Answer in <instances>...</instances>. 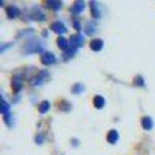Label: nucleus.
<instances>
[{"instance_id":"4468645a","label":"nucleus","mask_w":155,"mask_h":155,"mask_svg":"<svg viewBox=\"0 0 155 155\" xmlns=\"http://www.w3.org/2000/svg\"><path fill=\"white\" fill-rule=\"evenodd\" d=\"M93 102H95V107L96 109H102V107H104V104H106V101H104V98H102V96H95Z\"/></svg>"},{"instance_id":"aec40b11","label":"nucleus","mask_w":155,"mask_h":155,"mask_svg":"<svg viewBox=\"0 0 155 155\" xmlns=\"http://www.w3.org/2000/svg\"><path fill=\"white\" fill-rule=\"evenodd\" d=\"M73 92L78 93V95L82 93V92H84V85H82V84H76V85H73Z\"/></svg>"},{"instance_id":"a211bd4d","label":"nucleus","mask_w":155,"mask_h":155,"mask_svg":"<svg viewBox=\"0 0 155 155\" xmlns=\"http://www.w3.org/2000/svg\"><path fill=\"white\" fill-rule=\"evenodd\" d=\"M90 5H92V12H93V17H99V11H98V3L96 2H90Z\"/></svg>"},{"instance_id":"20e7f679","label":"nucleus","mask_w":155,"mask_h":155,"mask_svg":"<svg viewBox=\"0 0 155 155\" xmlns=\"http://www.w3.org/2000/svg\"><path fill=\"white\" fill-rule=\"evenodd\" d=\"M41 61H42L44 65H51V64L56 62V58H54L53 53H44L42 58H41Z\"/></svg>"},{"instance_id":"f8f14e48","label":"nucleus","mask_w":155,"mask_h":155,"mask_svg":"<svg viewBox=\"0 0 155 155\" xmlns=\"http://www.w3.org/2000/svg\"><path fill=\"white\" fill-rule=\"evenodd\" d=\"M22 85H23V82H22V79L19 76H16L14 79H12V88L16 90V92H19V90L22 88Z\"/></svg>"},{"instance_id":"4be33fe9","label":"nucleus","mask_w":155,"mask_h":155,"mask_svg":"<svg viewBox=\"0 0 155 155\" xmlns=\"http://www.w3.org/2000/svg\"><path fill=\"white\" fill-rule=\"evenodd\" d=\"M135 84H138V85H144V81H143V78H141V76L135 78Z\"/></svg>"},{"instance_id":"f03ea898","label":"nucleus","mask_w":155,"mask_h":155,"mask_svg":"<svg viewBox=\"0 0 155 155\" xmlns=\"http://www.w3.org/2000/svg\"><path fill=\"white\" fill-rule=\"evenodd\" d=\"M50 78V73L47 71V70H44V71H41L36 78H34V81H33V85H42L47 79Z\"/></svg>"},{"instance_id":"2eb2a0df","label":"nucleus","mask_w":155,"mask_h":155,"mask_svg":"<svg viewBox=\"0 0 155 155\" xmlns=\"http://www.w3.org/2000/svg\"><path fill=\"white\" fill-rule=\"evenodd\" d=\"M141 124H143V127L146 129V130H150L152 126H153V123H152V120L149 118V116H144L143 121H141Z\"/></svg>"},{"instance_id":"9b49d317","label":"nucleus","mask_w":155,"mask_h":155,"mask_svg":"<svg viewBox=\"0 0 155 155\" xmlns=\"http://www.w3.org/2000/svg\"><path fill=\"white\" fill-rule=\"evenodd\" d=\"M118 132H116V130H110L109 132V135H107V141H109V143H116V141H118Z\"/></svg>"},{"instance_id":"ddd939ff","label":"nucleus","mask_w":155,"mask_h":155,"mask_svg":"<svg viewBox=\"0 0 155 155\" xmlns=\"http://www.w3.org/2000/svg\"><path fill=\"white\" fill-rule=\"evenodd\" d=\"M85 33L87 34H95L96 33V23L95 22H90V23H87V27H85Z\"/></svg>"},{"instance_id":"412c9836","label":"nucleus","mask_w":155,"mask_h":155,"mask_svg":"<svg viewBox=\"0 0 155 155\" xmlns=\"http://www.w3.org/2000/svg\"><path fill=\"white\" fill-rule=\"evenodd\" d=\"M8 112H9V106H8V102H6V101H3V104H2V113L6 116Z\"/></svg>"},{"instance_id":"9d476101","label":"nucleus","mask_w":155,"mask_h":155,"mask_svg":"<svg viewBox=\"0 0 155 155\" xmlns=\"http://www.w3.org/2000/svg\"><path fill=\"white\" fill-rule=\"evenodd\" d=\"M84 8H85V3L84 2H76L73 5V8H71V12H73V14H78V12L84 11Z\"/></svg>"},{"instance_id":"1a4fd4ad","label":"nucleus","mask_w":155,"mask_h":155,"mask_svg":"<svg viewBox=\"0 0 155 155\" xmlns=\"http://www.w3.org/2000/svg\"><path fill=\"white\" fill-rule=\"evenodd\" d=\"M90 48H92L93 51L102 50V41H99V39H93V41L90 42Z\"/></svg>"},{"instance_id":"6ab92c4d","label":"nucleus","mask_w":155,"mask_h":155,"mask_svg":"<svg viewBox=\"0 0 155 155\" xmlns=\"http://www.w3.org/2000/svg\"><path fill=\"white\" fill-rule=\"evenodd\" d=\"M76 54V48H73V47H70L67 51H65V59H70V58H73Z\"/></svg>"},{"instance_id":"dca6fc26","label":"nucleus","mask_w":155,"mask_h":155,"mask_svg":"<svg viewBox=\"0 0 155 155\" xmlns=\"http://www.w3.org/2000/svg\"><path fill=\"white\" fill-rule=\"evenodd\" d=\"M48 110H50V102L48 101L41 102V106H39V112H41V113H47Z\"/></svg>"},{"instance_id":"6e6552de","label":"nucleus","mask_w":155,"mask_h":155,"mask_svg":"<svg viewBox=\"0 0 155 155\" xmlns=\"http://www.w3.org/2000/svg\"><path fill=\"white\" fill-rule=\"evenodd\" d=\"M19 12H20V11H19L17 6H9V8L6 9V14H8L9 19H16V17L19 16Z\"/></svg>"},{"instance_id":"f3484780","label":"nucleus","mask_w":155,"mask_h":155,"mask_svg":"<svg viewBox=\"0 0 155 155\" xmlns=\"http://www.w3.org/2000/svg\"><path fill=\"white\" fill-rule=\"evenodd\" d=\"M48 8H53V9H59L62 6V2H54V0H50V2L47 3Z\"/></svg>"},{"instance_id":"0eeeda50","label":"nucleus","mask_w":155,"mask_h":155,"mask_svg":"<svg viewBox=\"0 0 155 155\" xmlns=\"http://www.w3.org/2000/svg\"><path fill=\"white\" fill-rule=\"evenodd\" d=\"M58 47L61 48V50H64V51H67L71 45H70V42L67 41V39H64V37H59L58 39Z\"/></svg>"},{"instance_id":"39448f33","label":"nucleus","mask_w":155,"mask_h":155,"mask_svg":"<svg viewBox=\"0 0 155 155\" xmlns=\"http://www.w3.org/2000/svg\"><path fill=\"white\" fill-rule=\"evenodd\" d=\"M51 31H54L58 34H64V33H67V28L61 22H54V23H51Z\"/></svg>"},{"instance_id":"7ed1b4c3","label":"nucleus","mask_w":155,"mask_h":155,"mask_svg":"<svg viewBox=\"0 0 155 155\" xmlns=\"http://www.w3.org/2000/svg\"><path fill=\"white\" fill-rule=\"evenodd\" d=\"M42 50H44V45L39 42H31V44L25 45V51L27 53H37V51H42Z\"/></svg>"},{"instance_id":"5701e85b","label":"nucleus","mask_w":155,"mask_h":155,"mask_svg":"<svg viewBox=\"0 0 155 155\" xmlns=\"http://www.w3.org/2000/svg\"><path fill=\"white\" fill-rule=\"evenodd\" d=\"M73 27H74L76 31H79V30H81V23L78 22V20H73Z\"/></svg>"},{"instance_id":"b1692460","label":"nucleus","mask_w":155,"mask_h":155,"mask_svg":"<svg viewBox=\"0 0 155 155\" xmlns=\"http://www.w3.org/2000/svg\"><path fill=\"white\" fill-rule=\"evenodd\" d=\"M42 141H44V137H42V135H37V137H36V143L42 144Z\"/></svg>"},{"instance_id":"f257e3e1","label":"nucleus","mask_w":155,"mask_h":155,"mask_svg":"<svg viewBox=\"0 0 155 155\" xmlns=\"http://www.w3.org/2000/svg\"><path fill=\"white\" fill-rule=\"evenodd\" d=\"M82 44H84V36H82V34L76 33V34L71 36V39H70V45H71L73 48L78 50L79 47H82Z\"/></svg>"},{"instance_id":"423d86ee","label":"nucleus","mask_w":155,"mask_h":155,"mask_svg":"<svg viewBox=\"0 0 155 155\" xmlns=\"http://www.w3.org/2000/svg\"><path fill=\"white\" fill-rule=\"evenodd\" d=\"M31 19L33 20H44L45 19V16H44V12L39 9V8H33V11H31Z\"/></svg>"}]
</instances>
